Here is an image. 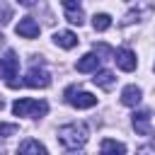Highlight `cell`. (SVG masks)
<instances>
[{"mask_svg":"<svg viewBox=\"0 0 155 155\" xmlns=\"http://www.w3.org/2000/svg\"><path fill=\"white\" fill-rule=\"evenodd\" d=\"M48 111V104L41 99H29V97H22V99H15L12 102V114L15 116H44Z\"/></svg>","mask_w":155,"mask_h":155,"instance_id":"2","label":"cell"},{"mask_svg":"<svg viewBox=\"0 0 155 155\" xmlns=\"http://www.w3.org/2000/svg\"><path fill=\"white\" fill-rule=\"evenodd\" d=\"M92 27H94V31H107L111 27V17L107 12H99V15L92 17Z\"/></svg>","mask_w":155,"mask_h":155,"instance_id":"15","label":"cell"},{"mask_svg":"<svg viewBox=\"0 0 155 155\" xmlns=\"http://www.w3.org/2000/svg\"><path fill=\"white\" fill-rule=\"evenodd\" d=\"M17 131H19V126H17V124H2V121H0V136H2V138L15 136Z\"/></svg>","mask_w":155,"mask_h":155,"instance_id":"17","label":"cell"},{"mask_svg":"<svg viewBox=\"0 0 155 155\" xmlns=\"http://www.w3.org/2000/svg\"><path fill=\"white\" fill-rule=\"evenodd\" d=\"M90 138V128L82 121H70L58 128V143L65 148H82Z\"/></svg>","mask_w":155,"mask_h":155,"instance_id":"1","label":"cell"},{"mask_svg":"<svg viewBox=\"0 0 155 155\" xmlns=\"http://www.w3.org/2000/svg\"><path fill=\"white\" fill-rule=\"evenodd\" d=\"M136 155H155V145L145 143V145H140V148L136 150Z\"/></svg>","mask_w":155,"mask_h":155,"instance_id":"19","label":"cell"},{"mask_svg":"<svg viewBox=\"0 0 155 155\" xmlns=\"http://www.w3.org/2000/svg\"><path fill=\"white\" fill-rule=\"evenodd\" d=\"M53 44L61 46V48H73V46H78V36L73 31H56L53 34Z\"/></svg>","mask_w":155,"mask_h":155,"instance_id":"13","label":"cell"},{"mask_svg":"<svg viewBox=\"0 0 155 155\" xmlns=\"http://www.w3.org/2000/svg\"><path fill=\"white\" fill-rule=\"evenodd\" d=\"M17 155H48V150H46V145H41L39 140L24 138V140L17 145Z\"/></svg>","mask_w":155,"mask_h":155,"instance_id":"8","label":"cell"},{"mask_svg":"<svg viewBox=\"0 0 155 155\" xmlns=\"http://www.w3.org/2000/svg\"><path fill=\"white\" fill-rule=\"evenodd\" d=\"M65 99H68L75 109H90V107H94V104H97V97H94L92 92H78V87H75V85L65 90Z\"/></svg>","mask_w":155,"mask_h":155,"instance_id":"3","label":"cell"},{"mask_svg":"<svg viewBox=\"0 0 155 155\" xmlns=\"http://www.w3.org/2000/svg\"><path fill=\"white\" fill-rule=\"evenodd\" d=\"M99 155H126V145L114 138H104L99 145Z\"/></svg>","mask_w":155,"mask_h":155,"instance_id":"11","label":"cell"},{"mask_svg":"<svg viewBox=\"0 0 155 155\" xmlns=\"http://www.w3.org/2000/svg\"><path fill=\"white\" fill-rule=\"evenodd\" d=\"M17 2H19V5H24V7H34L39 0H17Z\"/></svg>","mask_w":155,"mask_h":155,"instance_id":"21","label":"cell"},{"mask_svg":"<svg viewBox=\"0 0 155 155\" xmlns=\"http://www.w3.org/2000/svg\"><path fill=\"white\" fill-rule=\"evenodd\" d=\"M27 87H48L51 85V75L44 70V68H31L27 75H24V80H22Z\"/></svg>","mask_w":155,"mask_h":155,"instance_id":"5","label":"cell"},{"mask_svg":"<svg viewBox=\"0 0 155 155\" xmlns=\"http://www.w3.org/2000/svg\"><path fill=\"white\" fill-rule=\"evenodd\" d=\"M75 68H78V73H97V68H99V56H97V53H85V56L75 63Z\"/></svg>","mask_w":155,"mask_h":155,"instance_id":"9","label":"cell"},{"mask_svg":"<svg viewBox=\"0 0 155 155\" xmlns=\"http://www.w3.org/2000/svg\"><path fill=\"white\" fill-rule=\"evenodd\" d=\"M15 31H17L22 39H36V36H39V24H36L34 17H22V19L17 22Z\"/></svg>","mask_w":155,"mask_h":155,"instance_id":"7","label":"cell"},{"mask_svg":"<svg viewBox=\"0 0 155 155\" xmlns=\"http://www.w3.org/2000/svg\"><path fill=\"white\" fill-rule=\"evenodd\" d=\"M70 155H85V153H70Z\"/></svg>","mask_w":155,"mask_h":155,"instance_id":"23","label":"cell"},{"mask_svg":"<svg viewBox=\"0 0 155 155\" xmlns=\"http://www.w3.org/2000/svg\"><path fill=\"white\" fill-rule=\"evenodd\" d=\"M133 128H136V133L148 136L150 133V111H136L133 114Z\"/></svg>","mask_w":155,"mask_h":155,"instance_id":"12","label":"cell"},{"mask_svg":"<svg viewBox=\"0 0 155 155\" xmlns=\"http://www.w3.org/2000/svg\"><path fill=\"white\" fill-rule=\"evenodd\" d=\"M114 61H116V65H119L124 73H131V70H136V65H138L136 53H133L131 48H119V51L114 53Z\"/></svg>","mask_w":155,"mask_h":155,"instance_id":"6","label":"cell"},{"mask_svg":"<svg viewBox=\"0 0 155 155\" xmlns=\"http://www.w3.org/2000/svg\"><path fill=\"white\" fill-rule=\"evenodd\" d=\"M2 46H5V36L0 34V48H2Z\"/></svg>","mask_w":155,"mask_h":155,"instance_id":"22","label":"cell"},{"mask_svg":"<svg viewBox=\"0 0 155 155\" xmlns=\"http://www.w3.org/2000/svg\"><path fill=\"white\" fill-rule=\"evenodd\" d=\"M61 5H63L65 10H78V7H80V0H61Z\"/></svg>","mask_w":155,"mask_h":155,"instance_id":"20","label":"cell"},{"mask_svg":"<svg viewBox=\"0 0 155 155\" xmlns=\"http://www.w3.org/2000/svg\"><path fill=\"white\" fill-rule=\"evenodd\" d=\"M10 19H12V10H10L7 5H2V7H0V24H7Z\"/></svg>","mask_w":155,"mask_h":155,"instance_id":"18","label":"cell"},{"mask_svg":"<svg viewBox=\"0 0 155 155\" xmlns=\"http://www.w3.org/2000/svg\"><path fill=\"white\" fill-rule=\"evenodd\" d=\"M92 80H94V85H99L102 90H111V87H114V82H116V78H114V73H111V70H97Z\"/></svg>","mask_w":155,"mask_h":155,"instance_id":"14","label":"cell"},{"mask_svg":"<svg viewBox=\"0 0 155 155\" xmlns=\"http://www.w3.org/2000/svg\"><path fill=\"white\" fill-rule=\"evenodd\" d=\"M140 97H143V92H140V87H136V85H126V87L121 90V104H126V107H136V104L140 102Z\"/></svg>","mask_w":155,"mask_h":155,"instance_id":"10","label":"cell"},{"mask_svg":"<svg viewBox=\"0 0 155 155\" xmlns=\"http://www.w3.org/2000/svg\"><path fill=\"white\" fill-rule=\"evenodd\" d=\"M17 70H19V58H17V53L15 51H7L2 58H0V80H12L15 75H17Z\"/></svg>","mask_w":155,"mask_h":155,"instance_id":"4","label":"cell"},{"mask_svg":"<svg viewBox=\"0 0 155 155\" xmlns=\"http://www.w3.org/2000/svg\"><path fill=\"white\" fill-rule=\"evenodd\" d=\"M65 19H68L70 24H78V27H80V24L85 22V15H82L80 7H78V10H65Z\"/></svg>","mask_w":155,"mask_h":155,"instance_id":"16","label":"cell"}]
</instances>
